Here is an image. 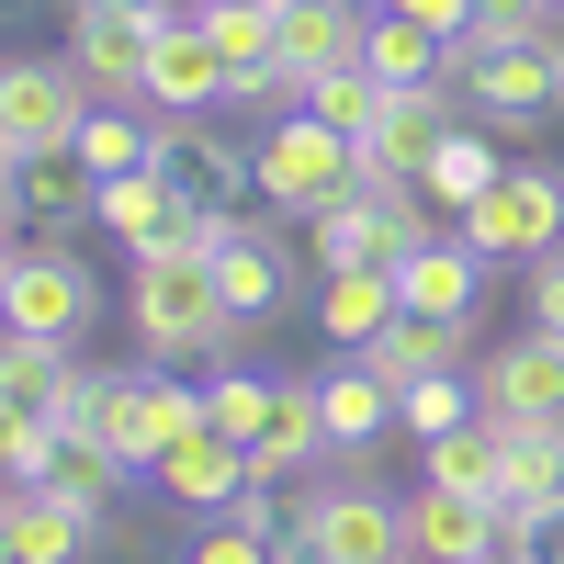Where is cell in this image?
Listing matches in <instances>:
<instances>
[{"instance_id": "6da1fadb", "label": "cell", "mask_w": 564, "mask_h": 564, "mask_svg": "<svg viewBox=\"0 0 564 564\" xmlns=\"http://www.w3.org/2000/svg\"><path fill=\"white\" fill-rule=\"evenodd\" d=\"M124 316H135V350H148V361H226V350H238L249 316L226 305V282H215V226H181V238L135 249Z\"/></svg>"}, {"instance_id": "7a4b0ae2", "label": "cell", "mask_w": 564, "mask_h": 564, "mask_svg": "<svg viewBox=\"0 0 564 564\" xmlns=\"http://www.w3.org/2000/svg\"><path fill=\"white\" fill-rule=\"evenodd\" d=\"M57 430H68V441H102L124 475H159L170 441L204 430V384H170V361H159V372H90Z\"/></svg>"}, {"instance_id": "3957f363", "label": "cell", "mask_w": 564, "mask_h": 564, "mask_svg": "<svg viewBox=\"0 0 564 564\" xmlns=\"http://www.w3.org/2000/svg\"><path fill=\"white\" fill-rule=\"evenodd\" d=\"M452 90L486 124H553L564 113V23L553 34H463L452 45Z\"/></svg>"}, {"instance_id": "277c9868", "label": "cell", "mask_w": 564, "mask_h": 564, "mask_svg": "<svg viewBox=\"0 0 564 564\" xmlns=\"http://www.w3.org/2000/svg\"><path fill=\"white\" fill-rule=\"evenodd\" d=\"M339 193H361V135H339L327 113H271L260 135V204L271 215H327Z\"/></svg>"}, {"instance_id": "5b68a950", "label": "cell", "mask_w": 564, "mask_h": 564, "mask_svg": "<svg viewBox=\"0 0 564 564\" xmlns=\"http://www.w3.org/2000/svg\"><path fill=\"white\" fill-rule=\"evenodd\" d=\"M0 316H12L23 339H79V327L102 316V282H90V260L68 238H23L0 260Z\"/></svg>"}, {"instance_id": "8992f818", "label": "cell", "mask_w": 564, "mask_h": 564, "mask_svg": "<svg viewBox=\"0 0 564 564\" xmlns=\"http://www.w3.org/2000/svg\"><path fill=\"white\" fill-rule=\"evenodd\" d=\"M102 113L90 102L79 57H12L0 68V159H34V148H79V124Z\"/></svg>"}, {"instance_id": "52a82bcc", "label": "cell", "mask_w": 564, "mask_h": 564, "mask_svg": "<svg viewBox=\"0 0 564 564\" xmlns=\"http://www.w3.org/2000/svg\"><path fill=\"white\" fill-rule=\"evenodd\" d=\"M463 238H475L497 271H508V260L531 271L542 249H564V170H542V159H508V170H497V193H486L475 215H463Z\"/></svg>"}, {"instance_id": "ba28073f", "label": "cell", "mask_w": 564, "mask_h": 564, "mask_svg": "<svg viewBox=\"0 0 564 564\" xmlns=\"http://www.w3.org/2000/svg\"><path fill=\"white\" fill-rule=\"evenodd\" d=\"M148 170H170V193L193 215H238L260 193V148H226V135H204L193 113H159L148 124Z\"/></svg>"}, {"instance_id": "9c48e42d", "label": "cell", "mask_w": 564, "mask_h": 564, "mask_svg": "<svg viewBox=\"0 0 564 564\" xmlns=\"http://www.w3.org/2000/svg\"><path fill=\"white\" fill-rule=\"evenodd\" d=\"M294 531L327 564H406V497H372V486H316L294 508Z\"/></svg>"}, {"instance_id": "30bf717a", "label": "cell", "mask_w": 564, "mask_h": 564, "mask_svg": "<svg viewBox=\"0 0 564 564\" xmlns=\"http://www.w3.org/2000/svg\"><path fill=\"white\" fill-rule=\"evenodd\" d=\"M68 57L90 79V102H148V68H159V23L148 12H90V0H68Z\"/></svg>"}, {"instance_id": "8fae6325", "label": "cell", "mask_w": 564, "mask_h": 564, "mask_svg": "<svg viewBox=\"0 0 564 564\" xmlns=\"http://www.w3.org/2000/svg\"><path fill=\"white\" fill-rule=\"evenodd\" d=\"M452 79H417V90H384V113L361 135V181H430V159L452 148Z\"/></svg>"}, {"instance_id": "7c38bea8", "label": "cell", "mask_w": 564, "mask_h": 564, "mask_svg": "<svg viewBox=\"0 0 564 564\" xmlns=\"http://www.w3.org/2000/svg\"><path fill=\"white\" fill-rule=\"evenodd\" d=\"M0 193H12L23 238H68V226L102 215V170H90L79 148H34V159H0Z\"/></svg>"}, {"instance_id": "4fadbf2b", "label": "cell", "mask_w": 564, "mask_h": 564, "mask_svg": "<svg viewBox=\"0 0 564 564\" xmlns=\"http://www.w3.org/2000/svg\"><path fill=\"white\" fill-rule=\"evenodd\" d=\"M475 395H486V417H564V327H520V339H497L486 361H475Z\"/></svg>"}, {"instance_id": "5bb4252c", "label": "cell", "mask_w": 564, "mask_h": 564, "mask_svg": "<svg viewBox=\"0 0 564 564\" xmlns=\"http://www.w3.org/2000/svg\"><path fill=\"white\" fill-rule=\"evenodd\" d=\"M159 486H170V508H193V520H215V508H238V497L260 486V463H249V441H226L215 417H204V430H181V441H170Z\"/></svg>"}, {"instance_id": "9a60e30c", "label": "cell", "mask_w": 564, "mask_h": 564, "mask_svg": "<svg viewBox=\"0 0 564 564\" xmlns=\"http://www.w3.org/2000/svg\"><path fill=\"white\" fill-rule=\"evenodd\" d=\"M497 542H508L497 531V497H452V486L417 475V497H406V564H475Z\"/></svg>"}, {"instance_id": "2e32d148", "label": "cell", "mask_w": 564, "mask_h": 564, "mask_svg": "<svg viewBox=\"0 0 564 564\" xmlns=\"http://www.w3.org/2000/svg\"><path fill=\"white\" fill-rule=\"evenodd\" d=\"M486 271H497V260L452 226V238H430V249L395 260V294H406V316H475V305H486Z\"/></svg>"}, {"instance_id": "e0dca14e", "label": "cell", "mask_w": 564, "mask_h": 564, "mask_svg": "<svg viewBox=\"0 0 564 564\" xmlns=\"http://www.w3.org/2000/svg\"><path fill=\"white\" fill-rule=\"evenodd\" d=\"M90 542V508H68L57 486H12L0 497V564H79Z\"/></svg>"}, {"instance_id": "ac0fdd59", "label": "cell", "mask_w": 564, "mask_h": 564, "mask_svg": "<svg viewBox=\"0 0 564 564\" xmlns=\"http://www.w3.org/2000/svg\"><path fill=\"white\" fill-rule=\"evenodd\" d=\"M90 226H102L113 249H159V238H181V226H226V215H193V204L170 193V170H113Z\"/></svg>"}, {"instance_id": "d6986e66", "label": "cell", "mask_w": 564, "mask_h": 564, "mask_svg": "<svg viewBox=\"0 0 564 564\" xmlns=\"http://www.w3.org/2000/svg\"><path fill=\"white\" fill-rule=\"evenodd\" d=\"M148 102H159V113H215V102H226V57H215L204 12H170V23H159V68H148Z\"/></svg>"}, {"instance_id": "ffe728a7", "label": "cell", "mask_w": 564, "mask_h": 564, "mask_svg": "<svg viewBox=\"0 0 564 564\" xmlns=\"http://www.w3.org/2000/svg\"><path fill=\"white\" fill-rule=\"evenodd\" d=\"M215 282H226V305L260 327V316H282V294H294V260L271 249V226L226 215V226H215Z\"/></svg>"}, {"instance_id": "44dd1931", "label": "cell", "mask_w": 564, "mask_h": 564, "mask_svg": "<svg viewBox=\"0 0 564 564\" xmlns=\"http://www.w3.org/2000/svg\"><path fill=\"white\" fill-rule=\"evenodd\" d=\"M361 45H372V0H282V57L305 79L316 68H361Z\"/></svg>"}, {"instance_id": "7402d4cb", "label": "cell", "mask_w": 564, "mask_h": 564, "mask_svg": "<svg viewBox=\"0 0 564 564\" xmlns=\"http://www.w3.org/2000/svg\"><path fill=\"white\" fill-rule=\"evenodd\" d=\"M417 475L452 497H508V417H463V430L417 441Z\"/></svg>"}, {"instance_id": "603a6c76", "label": "cell", "mask_w": 564, "mask_h": 564, "mask_svg": "<svg viewBox=\"0 0 564 564\" xmlns=\"http://www.w3.org/2000/svg\"><path fill=\"white\" fill-rule=\"evenodd\" d=\"M79 384H90V372L68 361V339H23V327L0 339V406H12V417H68Z\"/></svg>"}, {"instance_id": "cb8c5ba5", "label": "cell", "mask_w": 564, "mask_h": 564, "mask_svg": "<svg viewBox=\"0 0 564 564\" xmlns=\"http://www.w3.org/2000/svg\"><path fill=\"white\" fill-rule=\"evenodd\" d=\"M327 452H339V441H327V406H316V384H282V395H271V430L249 441L260 486H294V475H316Z\"/></svg>"}, {"instance_id": "d4e9b609", "label": "cell", "mask_w": 564, "mask_h": 564, "mask_svg": "<svg viewBox=\"0 0 564 564\" xmlns=\"http://www.w3.org/2000/svg\"><path fill=\"white\" fill-rule=\"evenodd\" d=\"M395 316H406L395 271H327V282H316V327H327L339 350H372V339H384Z\"/></svg>"}, {"instance_id": "484cf974", "label": "cell", "mask_w": 564, "mask_h": 564, "mask_svg": "<svg viewBox=\"0 0 564 564\" xmlns=\"http://www.w3.org/2000/svg\"><path fill=\"white\" fill-rule=\"evenodd\" d=\"M316 406H327V441H339V452H361V463H372V441L395 430V384H384V372H372L361 350L316 384Z\"/></svg>"}, {"instance_id": "4316f807", "label": "cell", "mask_w": 564, "mask_h": 564, "mask_svg": "<svg viewBox=\"0 0 564 564\" xmlns=\"http://www.w3.org/2000/svg\"><path fill=\"white\" fill-rule=\"evenodd\" d=\"M361 68L384 79V90L452 79V34H430V23H406V12H384V0H372V45H361Z\"/></svg>"}, {"instance_id": "83f0119b", "label": "cell", "mask_w": 564, "mask_h": 564, "mask_svg": "<svg viewBox=\"0 0 564 564\" xmlns=\"http://www.w3.org/2000/svg\"><path fill=\"white\" fill-rule=\"evenodd\" d=\"M497 170H508V159H497V135H475V124H463L452 148L430 159V181H417V193H430V204H441V215L463 226V215H475V204L497 193Z\"/></svg>"}, {"instance_id": "f1b7e54d", "label": "cell", "mask_w": 564, "mask_h": 564, "mask_svg": "<svg viewBox=\"0 0 564 564\" xmlns=\"http://www.w3.org/2000/svg\"><path fill=\"white\" fill-rule=\"evenodd\" d=\"M45 486H57L68 508H90V531L113 542V486H124V463L102 441H57V463H45Z\"/></svg>"}, {"instance_id": "f546056e", "label": "cell", "mask_w": 564, "mask_h": 564, "mask_svg": "<svg viewBox=\"0 0 564 564\" xmlns=\"http://www.w3.org/2000/svg\"><path fill=\"white\" fill-rule=\"evenodd\" d=\"M463 417H486L475 372H430V384H406V395H395V430H406V441H441V430H463Z\"/></svg>"}, {"instance_id": "4dcf8cb0", "label": "cell", "mask_w": 564, "mask_h": 564, "mask_svg": "<svg viewBox=\"0 0 564 564\" xmlns=\"http://www.w3.org/2000/svg\"><path fill=\"white\" fill-rule=\"evenodd\" d=\"M305 113H327L339 135H372V113H384V79H372V68H316V79H305Z\"/></svg>"}, {"instance_id": "1f68e13d", "label": "cell", "mask_w": 564, "mask_h": 564, "mask_svg": "<svg viewBox=\"0 0 564 564\" xmlns=\"http://www.w3.org/2000/svg\"><path fill=\"white\" fill-rule=\"evenodd\" d=\"M271 395H282L271 372H215V384H204V417H215L226 441H260V430H271Z\"/></svg>"}, {"instance_id": "d6a6232c", "label": "cell", "mask_w": 564, "mask_h": 564, "mask_svg": "<svg viewBox=\"0 0 564 564\" xmlns=\"http://www.w3.org/2000/svg\"><path fill=\"white\" fill-rule=\"evenodd\" d=\"M79 159L102 170V181H113V170H148V124H135L124 102H102V113L79 124Z\"/></svg>"}, {"instance_id": "836d02e7", "label": "cell", "mask_w": 564, "mask_h": 564, "mask_svg": "<svg viewBox=\"0 0 564 564\" xmlns=\"http://www.w3.org/2000/svg\"><path fill=\"white\" fill-rule=\"evenodd\" d=\"M57 417H12V406H0V475H12V486H45V463H57Z\"/></svg>"}, {"instance_id": "e575fe53", "label": "cell", "mask_w": 564, "mask_h": 564, "mask_svg": "<svg viewBox=\"0 0 564 564\" xmlns=\"http://www.w3.org/2000/svg\"><path fill=\"white\" fill-rule=\"evenodd\" d=\"M181 564H282V542L249 531V520H204L193 542H181Z\"/></svg>"}, {"instance_id": "d590c367", "label": "cell", "mask_w": 564, "mask_h": 564, "mask_svg": "<svg viewBox=\"0 0 564 564\" xmlns=\"http://www.w3.org/2000/svg\"><path fill=\"white\" fill-rule=\"evenodd\" d=\"M384 12H406V23H430V34H452V45H463V34L486 23V0H384Z\"/></svg>"}, {"instance_id": "8d00e7d4", "label": "cell", "mask_w": 564, "mask_h": 564, "mask_svg": "<svg viewBox=\"0 0 564 564\" xmlns=\"http://www.w3.org/2000/svg\"><path fill=\"white\" fill-rule=\"evenodd\" d=\"M531 316H542V327H564V249H542V260H531Z\"/></svg>"}, {"instance_id": "74e56055", "label": "cell", "mask_w": 564, "mask_h": 564, "mask_svg": "<svg viewBox=\"0 0 564 564\" xmlns=\"http://www.w3.org/2000/svg\"><path fill=\"white\" fill-rule=\"evenodd\" d=\"M531 553H542V564H564V497L542 508V531H531Z\"/></svg>"}, {"instance_id": "f35d334b", "label": "cell", "mask_w": 564, "mask_h": 564, "mask_svg": "<svg viewBox=\"0 0 564 564\" xmlns=\"http://www.w3.org/2000/svg\"><path fill=\"white\" fill-rule=\"evenodd\" d=\"M90 12H148V23H170V12H193V0H90Z\"/></svg>"}, {"instance_id": "ab89813d", "label": "cell", "mask_w": 564, "mask_h": 564, "mask_svg": "<svg viewBox=\"0 0 564 564\" xmlns=\"http://www.w3.org/2000/svg\"><path fill=\"white\" fill-rule=\"evenodd\" d=\"M475 564H542V553H531V542H497V553H475Z\"/></svg>"}, {"instance_id": "60d3db41", "label": "cell", "mask_w": 564, "mask_h": 564, "mask_svg": "<svg viewBox=\"0 0 564 564\" xmlns=\"http://www.w3.org/2000/svg\"><path fill=\"white\" fill-rule=\"evenodd\" d=\"M271 12H282V0H271Z\"/></svg>"}]
</instances>
